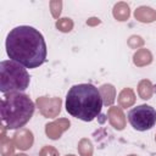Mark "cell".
<instances>
[{
  "instance_id": "6da1fadb",
  "label": "cell",
  "mask_w": 156,
  "mask_h": 156,
  "mask_svg": "<svg viewBox=\"0 0 156 156\" xmlns=\"http://www.w3.org/2000/svg\"><path fill=\"white\" fill-rule=\"evenodd\" d=\"M10 60L26 68H38L46 61L48 48L44 35L30 26H18L11 29L5 41Z\"/></svg>"
},
{
  "instance_id": "7a4b0ae2",
  "label": "cell",
  "mask_w": 156,
  "mask_h": 156,
  "mask_svg": "<svg viewBox=\"0 0 156 156\" xmlns=\"http://www.w3.org/2000/svg\"><path fill=\"white\" fill-rule=\"evenodd\" d=\"M102 96L99 89L90 83L72 85L66 95V111L74 118L91 122L102 110Z\"/></svg>"
},
{
  "instance_id": "3957f363",
  "label": "cell",
  "mask_w": 156,
  "mask_h": 156,
  "mask_svg": "<svg viewBox=\"0 0 156 156\" xmlns=\"http://www.w3.org/2000/svg\"><path fill=\"white\" fill-rule=\"evenodd\" d=\"M33 100L24 93L4 94L0 104L1 121L7 129H18L27 124L34 113Z\"/></svg>"
},
{
  "instance_id": "277c9868",
  "label": "cell",
  "mask_w": 156,
  "mask_h": 156,
  "mask_svg": "<svg viewBox=\"0 0 156 156\" xmlns=\"http://www.w3.org/2000/svg\"><path fill=\"white\" fill-rule=\"evenodd\" d=\"M30 77L26 67L12 60H2L0 62V91L2 94L28 89Z\"/></svg>"
},
{
  "instance_id": "5b68a950",
  "label": "cell",
  "mask_w": 156,
  "mask_h": 156,
  "mask_svg": "<svg viewBox=\"0 0 156 156\" xmlns=\"http://www.w3.org/2000/svg\"><path fill=\"white\" fill-rule=\"evenodd\" d=\"M127 118L133 129L146 132L156 124V110L147 104L138 105L128 111Z\"/></svg>"
}]
</instances>
